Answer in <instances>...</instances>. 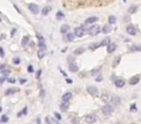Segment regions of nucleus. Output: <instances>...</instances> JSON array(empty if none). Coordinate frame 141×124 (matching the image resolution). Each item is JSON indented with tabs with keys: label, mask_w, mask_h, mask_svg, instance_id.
Listing matches in <instances>:
<instances>
[{
	"label": "nucleus",
	"mask_w": 141,
	"mask_h": 124,
	"mask_svg": "<svg viewBox=\"0 0 141 124\" xmlns=\"http://www.w3.org/2000/svg\"><path fill=\"white\" fill-rule=\"evenodd\" d=\"M100 32V27L98 25V24H95V25L91 26V27L88 29V33H89L91 36H96V35L99 34Z\"/></svg>",
	"instance_id": "nucleus-1"
},
{
	"label": "nucleus",
	"mask_w": 141,
	"mask_h": 124,
	"mask_svg": "<svg viewBox=\"0 0 141 124\" xmlns=\"http://www.w3.org/2000/svg\"><path fill=\"white\" fill-rule=\"evenodd\" d=\"M101 112H103V113L104 115H110L113 112V108L111 107V105H108L106 104L105 106L103 107V109H101Z\"/></svg>",
	"instance_id": "nucleus-2"
},
{
	"label": "nucleus",
	"mask_w": 141,
	"mask_h": 124,
	"mask_svg": "<svg viewBox=\"0 0 141 124\" xmlns=\"http://www.w3.org/2000/svg\"><path fill=\"white\" fill-rule=\"evenodd\" d=\"M28 9L32 12L34 15H37L39 12H40V8H39V6L37 4H34V3H30L28 5Z\"/></svg>",
	"instance_id": "nucleus-3"
},
{
	"label": "nucleus",
	"mask_w": 141,
	"mask_h": 124,
	"mask_svg": "<svg viewBox=\"0 0 141 124\" xmlns=\"http://www.w3.org/2000/svg\"><path fill=\"white\" fill-rule=\"evenodd\" d=\"M85 33V30H84V27L83 26H80V27H75L74 28V35L76 37H82Z\"/></svg>",
	"instance_id": "nucleus-4"
},
{
	"label": "nucleus",
	"mask_w": 141,
	"mask_h": 124,
	"mask_svg": "<svg viewBox=\"0 0 141 124\" xmlns=\"http://www.w3.org/2000/svg\"><path fill=\"white\" fill-rule=\"evenodd\" d=\"M84 120H85V122H87V123H94V122H96V120H97V116L95 114H87L84 117Z\"/></svg>",
	"instance_id": "nucleus-5"
},
{
	"label": "nucleus",
	"mask_w": 141,
	"mask_h": 124,
	"mask_svg": "<svg viewBox=\"0 0 141 124\" xmlns=\"http://www.w3.org/2000/svg\"><path fill=\"white\" fill-rule=\"evenodd\" d=\"M110 102H111V104H112L113 106H118V105H120V103H121V99H120L118 96L113 95V96L110 97Z\"/></svg>",
	"instance_id": "nucleus-6"
},
{
	"label": "nucleus",
	"mask_w": 141,
	"mask_h": 124,
	"mask_svg": "<svg viewBox=\"0 0 141 124\" xmlns=\"http://www.w3.org/2000/svg\"><path fill=\"white\" fill-rule=\"evenodd\" d=\"M87 92H88L90 95H92V96H95V95L98 94V89H97V87H95V86L90 85V86L87 87Z\"/></svg>",
	"instance_id": "nucleus-7"
},
{
	"label": "nucleus",
	"mask_w": 141,
	"mask_h": 124,
	"mask_svg": "<svg viewBox=\"0 0 141 124\" xmlns=\"http://www.w3.org/2000/svg\"><path fill=\"white\" fill-rule=\"evenodd\" d=\"M115 85H116V87H118V88H122V87H124V85L126 84V82H125V80H122V79H117L116 80H115Z\"/></svg>",
	"instance_id": "nucleus-8"
},
{
	"label": "nucleus",
	"mask_w": 141,
	"mask_h": 124,
	"mask_svg": "<svg viewBox=\"0 0 141 124\" xmlns=\"http://www.w3.org/2000/svg\"><path fill=\"white\" fill-rule=\"evenodd\" d=\"M127 33L129 35H131V36H134L136 34V29L134 28V26H132V25H129L127 26Z\"/></svg>",
	"instance_id": "nucleus-9"
},
{
	"label": "nucleus",
	"mask_w": 141,
	"mask_h": 124,
	"mask_svg": "<svg viewBox=\"0 0 141 124\" xmlns=\"http://www.w3.org/2000/svg\"><path fill=\"white\" fill-rule=\"evenodd\" d=\"M139 80H140L139 76H134V77H132V78L130 79L129 84H130V85H135L136 84H138V82H139Z\"/></svg>",
	"instance_id": "nucleus-10"
},
{
	"label": "nucleus",
	"mask_w": 141,
	"mask_h": 124,
	"mask_svg": "<svg viewBox=\"0 0 141 124\" xmlns=\"http://www.w3.org/2000/svg\"><path fill=\"white\" fill-rule=\"evenodd\" d=\"M72 97H73L72 93H70V92H66L63 96H62V100H63V102H65V103H69V101L72 99Z\"/></svg>",
	"instance_id": "nucleus-11"
},
{
	"label": "nucleus",
	"mask_w": 141,
	"mask_h": 124,
	"mask_svg": "<svg viewBox=\"0 0 141 124\" xmlns=\"http://www.w3.org/2000/svg\"><path fill=\"white\" fill-rule=\"evenodd\" d=\"M116 48H117V45L115 43H110L107 46V52L108 53H112Z\"/></svg>",
	"instance_id": "nucleus-12"
},
{
	"label": "nucleus",
	"mask_w": 141,
	"mask_h": 124,
	"mask_svg": "<svg viewBox=\"0 0 141 124\" xmlns=\"http://www.w3.org/2000/svg\"><path fill=\"white\" fill-rule=\"evenodd\" d=\"M112 30L111 28V25H109V24H105V25L103 27V29H101V32L104 33V34H108V33H110Z\"/></svg>",
	"instance_id": "nucleus-13"
},
{
	"label": "nucleus",
	"mask_w": 141,
	"mask_h": 124,
	"mask_svg": "<svg viewBox=\"0 0 141 124\" xmlns=\"http://www.w3.org/2000/svg\"><path fill=\"white\" fill-rule=\"evenodd\" d=\"M19 88L12 87V88L7 89L6 91H5V94H6V95H11V94H14V93H15V92H19Z\"/></svg>",
	"instance_id": "nucleus-14"
},
{
	"label": "nucleus",
	"mask_w": 141,
	"mask_h": 124,
	"mask_svg": "<svg viewBox=\"0 0 141 124\" xmlns=\"http://www.w3.org/2000/svg\"><path fill=\"white\" fill-rule=\"evenodd\" d=\"M69 70L70 72H73V73H75L78 71V66L74 63H70L69 64Z\"/></svg>",
	"instance_id": "nucleus-15"
},
{
	"label": "nucleus",
	"mask_w": 141,
	"mask_h": 124,
	"mask_svg": "<svg viewBox=\"0 0 141 124\" xmlns=\"http://www.w3.org/2000/svg\"><path fill=\"white\" fill-rule=\"evenodd\" d=\"M52 10V8L50 6H45L42 9V15L43 16H46L48 14H49V12Z\"/></svg>",
	"instance_id": "nucleus-16"
},
{
	"label": "nucleus",
	"mask_w": 141,
	"mask_h": 124,
	"mask_svg": "<svg viewBox=\"0 0 141 124\" xmlns=\"http://www.w3.org/2000/svg\"><path fill=\"white\" fill-rule=\"evenodd\" d=\"M97 20H98L97 16H90V18H88L85 20V22H86V24H91V23H95Z\"/></svg>",
	"instance_id": "nucleus-17"
},
{
	"label": "nucleus",
	"mask_w": 141,
	"mask_h": 124,
	"mask_svg": "<svg viewBox=\"0 0 141 124\" xmlns=\"http://www.w3.org/2000/svg\"><path fill=\"white\" fill-rule=\"evenodd\" d=\"M68 109H69V103H65V102H63L61 105H60V110H61V112H67L68 111Z\"/></svg>",
	"instance_id": "nucleus-18"
},
{
	"label": "nucleus",
	"mask_w": 141,
	"mask_h": 124,
	"mask_svg": "<svg viewBox=\"0 0 141 124\" xmlns=\"http://www.w3.org/2000/svg\"><path fill=\"white\" fill-rule=\"evenodd\" d=\"M109 44H110V39H109L108 37H106V38L103 39V40H101V42L100 43V46H103V47L108 46Z\"/></svg>",
	"instance_id": "nucleus-19"
},
{
	"label": "nucleus",
	"mask_w": 141,
	"mask_h": 124,
	"mask_svg": "<svg viewBox=\"0 0 141 124\" xmlns=\"http://www.w3.org/2000/svg\"><path fill=\"white\" fill-rule=\"evenodd\" d=\"M69 29H70V26L68 25V24H63V25L60 27V32L64 34V33H67L69 31Z\"/></svg>",
	"instance_id": "nucleus-20"
},
{
	"label": "nucleus",
	"mask_w": 141,
	"mask_h": 124,
	"mask_svg": "<svg viewBox=\"0 0 141 124\" xmlns=\"http://www.w3.org/2000/svg\"><path fill=\"white\" fill-rule=\"evenodd\" d=\"M100 98H101V100H103L104 103H108V102H110V96H109L108 94H103Z\"/></svg>",
	"instance_id": "nucleus-21"
},
{
	"label": "nucleus",
	"mask_w": 141,
	"mask_h": 124,
	"mask_svg": "<svg viewBox=\"0 0 141 124\" xmlns=\"http://www.w3.org/2000/svg\"><path fill=\"white\" fill-rule=\"evenodd\" d=\"M130 49L134 52H141V45H134L130 47Z\"/></svg>",
	"instance_id": "nucleus-22"
},
{
	"label": "nucleus",
	"mask_w": 141,
	"mask_h": 124,
	"mask_svg": "<svg viewBox=\"0 0 141 124\" xmlns=\"http://www.w3.org/2000/svg\"><path fill=\"white\" fill-rule=\"evenodd\" d=\"M28 42H29V37L28 36H24V37L22 38V40H21V46L22 47H25L28 44Z\"/></svg>",
	"instance_id": "nucleus-23"
},
{
	"label": "nucleus",
	"mask_w": 141,
	"mask_h": 124,
	"mask_svg": "<svg viewBox=\"0 0 141 124\" xmlns=\"http://www.w3.org/2000/svg\"><path fill=\"white\" fill-rule=\"evenodd\" d=\"M84 51H85L84 48H77L75 51L74 52V53L75 55H79V54H82V53L84 52Z\"/></svg>",
	"instance_id": "nucleus-24"
},
{
	"label": "nucleus",
	"mask_w": 141,
	"mask_h": 124,
	"mask_svg": "<svg viewBox=\"0 0 141 124\" xmlns=\"http://www.w3.org/2000/svg\"><path fill=\"white\" fill-rule=\"evenodd\" d=\"M120 60H121V56H116L115 58H114V61H113V64H112V67H113V68H115L116 66L119 64Z\"/></svg>",
	"instance_id": "nucleus-25"
},
{
	"label": "nucleus",
	"mask_w": 141,
	"mask_h": 124,
	"mask_svg": "<svg viewBox=\"0 0 141 124\" xmlns=\"http://www.w3.org/2000/svg\"><path fill=\"white\" fill-rule=\"evenodd\" d=\"M45 49H39V51H38V57H39V59L44 58V57H45Z\"/></svg>",
	"instance_id": "nucleus-26"
},
{
	"label": "nucleus",
	"mask_w": 141,
	"mask_h": 124,
	"mask_svg": "<svg viewBox=\"0 0 141 124\" xmlns=\"http://www.w3.org/2000/svg\"><path fill=\"white\" fill-rule=\"evenodd\" d=\"M67 40L69 41V42H73V41L74 40V34H73L72 32H70L67 34Z\"/></svg>",
	"instance_id": "nucleus-27"
},
{
	"label": "nucleus",
	"mask_w": 141,
	"mask_h": 124,
	"mask_svg": "<svg viewBox=\"0 0 141 124\" xmlns=\"http://www.w3.org/2000/svg\"><path fill=\"white\" fill-rule=\"evenodd\" d=\"M136 11H137V7H136V6H130L129 9H128V12H129L130 14H134Z\"/></svg>",
	"instance_id": "nucleus-28"
},
{
	"label": "nucleus",
	"mask_w": 141,
	"mask_h": 124,
	"mask_svg": "<svg viewBox=\"0 0 141 124\" xmlns=\"http://www.w3.org/2000/svg\"><path fill=\"white\" fill-rule=\"evenodd\" d=\"M108 22L111 23V24L116 23V18H115V16H108Z\"/></svg>",
	"instance_id": "nucleus-29"
},
{
	"label": "nucleus",
	"mask_w": 141,
	"mask_h": 124,
	"mask_svg": "<svg viewBox=\"0 0 141 124\" xmlns=\"http://www.w3.org/2000/svg\"><path fill=\"white\" fill-rule=\"evenodd\" d=\"M64 16H65V15L62 13L61 11H59V12H57L56 13V19L58 20H62V19H64Z\"/></svg>",
	"instance_id": "nucleus-30"
},
{
	"label": "nucleus",
	"mask_w": 141,
	"mask_h": 124,
	"mask_svg": "<svg viewBox=\"0 0 141 124\" xmlns=\"http://www.w3.org/2000/svg\"><path fill=\"white\" fill-rule=\"evenodd\" d=\"M39 47L41 48V49H44L45 48V44L44 38L43 39H39Z\"/></svg>",
	"instance_id": "nucleus-31"
},
{
	"label": "nucleus",
	"mask_w": 141,
	"mask_h": 124,
	"mask_svg": "<svg viewBox=\"0 0 141 124\" xmlns=\"http://www.w3.org/2000/svg\"><path fill=\"white\" fill-rule=\"evenodd\" d=\"M100 46V43H92V44L89 46V48L93 51V49H95V48H99Z\"/></svg>",
	"instance_id": "nucleus-32"
},
{
	"label": "nucleus",
	"mask_w": 141,
	"mask_h": 124,
	"mask_svg": "<svg viewBox=\"0 0 141 124\" xmlns=\"http://www.w3.org/2000/svg\"><path fill=\"white\" fill-rule=\"evenodd\" d=\"M1 72H2V74L6 77V76H9L10 74H11V71L9 70V69H7V68H5V69H3V70H1Z\"/></svg>",
	"instance_id": "nucleus-33"
},
{
	"label": "nucleus",
	"mask_w": 141,
	"mask_h": 124,
	"mask_svg": "<svg viewBox=\"0 0 141 124\" xmlns=\"http://www.w3.org/2000/svg\"><path fill=\"white\" fill-rule=\"evenodd\" d=\"M13 62H14V64H15V65L19 64V63H20L19 57H14V58H13Z\"/></svg>",
	"instance_id": "nucleus-34"
},
{
	"label": "nucleus",
	"mask_w": 141,
	"mask_h": 124,
	"mask_svg": "<svg viewBox=\"0 0 141 124\" xmlns=\"http://www.w3.org/2000/svg\"><path fill=\"white\" fill-rule=\"evenodd\" d=\"M8 121H9V118H8L7 115H2V117H1V122L6 123V122H8Z\"/></svg>",
	"instance_id": "nucleus-35"
},
{
	"label": "nucleus",
	"mask_w": 141,
	"mask_h": 124,
	"mask_svg": "<svg viewBox=\"0 0 141 124\" xmlns=\"http://www.w3.org/2000/svg\"><path fill=\"white\" fill-rule=\"evenodd\" d=\"M27 71H28L29 73H33V72H34L33 66H32V65H29V66H28V68H27Z\"/></svg>",
	"instance_id": "nucleus-36"
},
{
	"label": "nucleus",
	"mask_w": 141,
	"mask_h": 124,
	"mask_svg": "<svg viewBox=\"0 0 141 124\" xmlns=\"http://www.w3.org/2000/svg\"><path fill=\"white\" fill-rule=\"evenodd\" d=\"M45 122L48 123V124H52V119L48 116V117H45Z\"/></svg>",
	"instance_id": "nucleus-37"
},
{
	"label": "nucleus",
	"mask_w": 141,
	"mask_h": 124,
	"mask_svg": "<svg viewBox=\"0 0 141 124\" xmlns=\"http://www.w3.org/2000/svg\"><path fill=\"white\" fill-rule=\"evenodd\" d=\"M74 58L73 56H69L68 57V62L69 63H74Z\"/></svg>",
	"instance_id": "nucleus-38"
},
{
	"label": "nucleus",
	"mask_w": 141,
	"mask_h": 124,
	"mask_svg": "<svg viewBox=\"0 0 141 124\" xmlns=\"http://www.w3.org/2000/svg\"><path fill=\"white\" fill-rule=\"evenodd\" d=\"M41 74H42V70H38V72H37V74H36L37 79H40V78H41Z\"/></svg>",
	"instance_id": "nucleus-39"
},
{
	"label": "nucleus",
	"mask_w": 141,
	"mask_h": 124,
	"mask_svg": "<svg viewBox=\"0 0 141 124\" xmlns=\"http://www.w3.org/2000/svg\"><path fill=\"white\" fill-rule=\"evenodd\" d=\"M4 55H5V52H4V49L0 47V56L1 57H4Z\"/></svg>",
	"instance_id": "nucleus-40"
},
{
	"label": "nucleus",
	"mask_w": 141,
	"mask_h": 124,
	"mask_svg": "<svg viewBox=\"0 0 141 124\" xmlns=\"http://www.w3.org/2000/svg\"><path fill=\"white\" fill-rule=\"evenodd\" d=\"M130 111H131V112H134V111L135 112V111H136V105H135V104L130 106Z\"/></svg>",
	"instance_id": "nucleus-41"
},
{
	"label": "nucleus",
	"mask_w": 141,
	"mask_h": 124,
	"mask_svg": "<svg viewBox=\"0 0 141 124\" xmlns=\"http://www.w3.org/2000/svg\"><path fill=\"white\" fill-rule=\"evenodd\" d=\"M54 115H55V117H56L58 120H60V119H61V114H60V113L55 112V113H54Z\"/></svg>",
	"instance_id": "nucleus-42"
},
{
	"label": "nucleus",
	"mask_w": 141,
	"mask_h": 124,
	"mask_svg": "<svg viewBox=\"0 0 141 124\" xmlns=\"http://www.w3.org/2000/svg\"><path fill=\"white\" fill-rule=\"evenodd\" d=\"M21 112H22V114H27V107H24L23 110L21 111Z\"/></svg>",
	"instance_id": "nucleus-43"
},
{
	"label": "nucleus",
	"mask_w": 141,
	"mask_h": 124,
	"mask_svg": "<svg viewBox=\"0 0 141 124\" xmlns=\"http://www.w3.org/2000/svg\"><path fill=\"white\" fill-rule=\"evenodd\" d=\"M101 80H103V77L101 76H98L96 78V81H101Z\"/></svg>",
	"instance_id": "nucleus-44"
},
{
	"label": "nucleus",
	"mask_w": 141,
	"mask_h": 124,
	"mask_svg": "<svg viewBox=\"0 0 141 124\" xmlns=\"http://www.w3.org/2000/svg\"><path fill=\"white\" fill-rule=\"evenodd\" d=\"M7 80L9 81V82H11V84H15V79H7Z\"/></svg>",
	"instance_id": "nucleus-45"
},
{
	"label": "nucleus",
	"mask_w": 141,
	"mask_h": 124,
	"mask_svg": "<svg viewBox=\"0 0 141 124\" xmlns=\"http://www.w3.org/2000/svg\"><path fill=\"white\" fill-rule=\"evenodd\" d=\"M97 73H99V69H94V70L91 72L92 75H95V74H97Z\"/></svg>",
	"instance_id": "nucleus-46"
},
{
	"label": "nucleus",
	"mask_w": 141,
	"mask_h": 124,
	"mask_svg": "<svg viewBox=\"0 0 141 124\" xmlns=\"http://www.w3.org/2000/svg\"><path fill=\"white\" fill-rule=\"evenodd\" d=\"M15 32H17V29H15V28L12 29V32H11V36H12V37H13V36L15 34Z\"/></svg>",
	"instance_id": "nucleus-47"
},
{
	"label": "nucleus",
	"mask_w": 141,
	"mask_h": 124,
	"mask_svg": "<svg viewBox=\"0 0 141 124\" xmlns=\"http://www.w3.org/2000/svg\"><path fill=\"white\" fill-rule=\"evenodd\" d=\"M72 122H73L74 124H77V123H78V120H77L76 118H74V119L72 120Z\"/></svg>",
	"instance_id": "nucleus-48"
},
{
	"label": "nucleus",
	"mask_w": 141,
	"mask_h": 124,
	"mask_svg": "<svg viewBox=\"0 0 141 124\" xmlns=\"http://www.w3.org/2000/svg\"><path fill=\"white\" fill-rule=\"evenodd\" d=\"M41 97H44L45 96V90H41V94H40Z\"/></svg>",
	"instance_id": "nucleus-49"
},
{
	"label": "nucleus",
	"mask_w": 141,
	"mask_h": 124,
	"mask_svg": "<svg viewBox=\"0 0 141 124\" xmlns=\"http://www.w3.org/2000/svg\"><path fill=\"white\" fill-rule=\"evenodd\" d=\"M19 82H20V84H24V82H26V80H19Z\"/></svg>",
	"instance_id": "nucleus-50"
},
{
	"label": "nucleus",
	"mask_w": 141,
	"mask_h": 124,
	"mask_svg": "<svg viewBox=\"0 0 141 124\" xmlns=\"http://www.w3.org/2000/svg\"><path fill=\"white\" fill-rule=\"evenodd\" d=\"M66 80H67V82H69V84H72V82H73V80H70V79H66Z\"/></svg>",
	"instance_id": "nucleus-51"
},
{
	"label": "nucleus",
	"mask_w": 141,
	"mask_h": 124,
	"mask_svg": "<svg viewBox=\"0 0 141 124\" xmlns=\"http://www.w3.org/2000/svg\"><path fill=\"white\" fill-rule=\"evenodd\" d=\"M85 76V73H81V74H79V78H82V77H84Z\"/></svg>",
	"instance_id": "nucleus-52"
},
{
	"label": "nucleus",
	"mask_w": 141,
	"mask_h": 124,
	"mask_svg": "<svg viewBox=\"0 0 141 124\" xmlns=\"http://www.w3.org/2000/svg\"><path fill=\"white\" fill-rule=\"evenodd\" d=\"M21 114H22V112H19V113H18V116H19V117H20V115H21Z\"/></svg>",
	"instance_id": "nucleus-53"
},
{
	"label": "nucleus",
	"mask_w": 141,
	"mask_h": 124,
	"mask_svg": "<svg viewBox=\"0 0 141 124\" xmlns=\"http://www.w3.org/2000/svg\"><path fill=\"white\" fill-rule=\"evenodd\" d=\"M115 124H122V123H121V122H116Z\"/></svg>",
	"instance_id": "nucleus-54"
},
{
	"label": "nucleus",
	"mask_w": 141,
	"mask_h": 124,
	"mask_svg": "<svg viewBox=\"0 0 141 124\" xmlns=\"http://www.w3.org/2000/svg\"><path fill=\"white\" fill-rule=\"evenodd\" d=\"M2 112V108H1V107H0V112Z\"/></svg>",
	"instance_id": "nucleus-55"
},
{
	"label": "nucleus",
	"mask_w": 141,
	"mask_h": 124,
	"mask_svg": "<svg viewBox=\"0 0 141 124\" xmlns=\"http://www.w3.org/2000/svg\"><path fill=\"white\" fill-rule=\"evenodd\" d=\"M48 1H51V0H48Z\"/></svg>",
	"instance_id": "nucleus-56"
},
{
	"label": "nucleus",
	"mask_w": 141,
	"mask_h": 124,
	"mask_svg": "<svg viewBox=\"0 0 141 124\" xmlns=\"http://www.w3.org/2000/svg\"><path fill=\"white\" fill-rule=\"evenodd\" d=\"M124 1H127V0H124Z\"/></svg>",
	"instance_id": "nucleus-57"
}]
</instances>
